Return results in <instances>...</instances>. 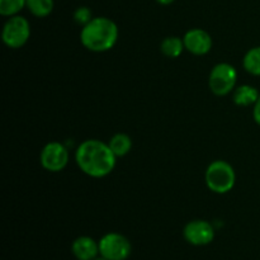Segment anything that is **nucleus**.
Segmentation results:
<instances>
[{
	"label": "nucleus",
	"instance_id": "ddd939ff",
	"mask_svg": "<svg viewBox=\"0 0 260 260\" xmlns=\"http://www.w3.org/2000/svg\"><path fill=\"white\" fill-rule=\"evenodd\" d=\"M185 48L184 41L179 37H167L160 45V50L167 57L177 58L182 55L183 50Z\"/></svg>",
	"mask_w": 260,
	"mask_h": 260
},
{
	"label": "nucleus",
	"instance_id": "6e6552de",
	"mask_svg": "<svg viewBox=\"0 0 260 260\" xmlns=\"http://www.w3.org/2000/svg\"><path fill=\"white\" fill-rule=\"evenodd\" d=\"M183 236L190 245L205 246L212 243L215 239V229L207 221L194 220L185 225Z\"/></svg>",
	"mask_w": 260,
	"mask_h": 260
},
{
	"label": "nucleus",
	"instance_id": "f3484780",
	"mask_svg": "<svg viewBox=\"0 0 260 260\" xmlns=\"http://www.w3.org/2000/svg\"><path fill=\"white\" fill-rule=\"evenodd\" d=\"M91 19H93V17H91V10L86 7L78 8V9L75 10V13H74V20H75L78 24L83 25V27L88 24Z\"/></svg>",
	"mask_w": 260,
	"mask_h": 260
},
{
	"label": "nucleus",
	"instance_id": "f8f14e48",
	"mask_svg": "<svg viewBox=\"0 0 260 260\" xmlns=\"http://www.w3.org/2000/svg\"><path fill=\"white\" fill-rule=\"evenodd\" d=\"M109 147L117 157L124 156L132 149V140L126 134H116L108 142Z\"/></svg>",
	"mask_w": 260,
	"mask_h": 260
},
{
	"label": "nucleus",
	"instance_id": "aec40b11",
	"mask_svg": "<svg viewBox=\"0 0 260 260\" xmlns=\"http://www.w3.org/2000/svg\"><path fill=\"white\" fill-rule=\"evenodd\" d=\"M93 260H108V259H107V258H104V256H102V255H101V254H99V255H98V256H96V258H95V259H93Z\"/></svg>",
	"mask_w": 260,
	"mask_h": 260
},
{
	"label": "nucleus",
	"instance_id": "2eb2a0df",
	"mask_svg": "<svg viewBox=\"0 0 260 260\" xmlns=\"http://www.w3.org/2000/svg\"><path fill=\"white\" fill-rule=\"evenodd\" d=\"M243 65L249 74L260 76V47H254L246 52Z\"/></svg>",
	"mask_w": 260,
	"mask_h": 260
},
{
	"label": "nucleus",
	"instance_id": "423d86ee",
	"mask_svg": "<svg viewBox=\"0 0 260 260\" xmlns=\"http://www.w3.org/2000/svg\"><path fill=\"white\" fill-rule=\"evenodd\" d=\"M29 36V23L24 17H20V15L10 17L3 28V42L10 48H20L24 46Z\"/></svg>",
	"mask_w": 260,
	"mask_h": 260
},
{
	"label": "nucleus",
	"instance_id": "f257e3e1",
	"mask_svg": "<svg viewBox=\"0 0 260 260\" xmlns=\"http://www.w3.org/2000/svg\"><path fill=\"white\" fill-rule=\"evenodd\" d=\"M117 156L108 144L99 140H86L79 145L75 160L81 172L93 178H103L116 168Z\"/></svg>",
	"mask_w": 260,
	"mask_h": 260
},
{
	"label": "nucleus",
	"instance_id": "a211bd4d",
	"mask_svg": "<svg viewBox=\"0 0 260 260\" xmlns=\"http://www.w3.org/2000/svg\"><path fill=\"white\" fill-rule=\"evenodd\" d=\"M253 114H254V119H255V122L260 126V95H259L258 101H256V103L254 104Z\"/></svg>",
	"mask_w": 260,
	"mask_h": 260
},
{
	"label": "nucleus",
	"instance_id": "7ed1b4c3",
	"mask_svg": "<svg viewBox=\"0 0 260 260\" xmlns=\"http://www.w3.org/2000/svg\"><path fill=\"white\" fill-rule=\"evenodd\" d=\"M236 182L234 168L223 160L211 162L206 170V184L212 192L223 194L230 192Z\"/></svg>",
	"mask_w": 260,
	"mask_h": 260
},
{
	"label": "nucleus",
	"instance_id": "1a4fd4ad",
	"mask_svg": "<svg viewBox=\"0 0 260 260\" xmlns=\"http://www.w3.org/2000/svg\"><path fill=\"white\" fill-rule=\"evenodd\" d=\"M183 41H184L185 50L189 51L193 55H206L212 48V38H211V36L206 30L200 29V28L188 30Z\"/></svg>",
	"mask_w": 260,
	"mask_h": 260
},
{
	"label": "nucleus",
	"instance_id": "4468645a",
	"mask_svg": "<svg viewBox=\"0 0 260 260\" xmlns=\"http://www.w3.org/2000/svg\"><path fill=\"white\" fill-rule=\"evenodd\" d=\"M25 7L35 17L45 18L52 13L53 0H27Z\"/></svg>",
	"mask_w": 260,
	"mask_h": 260
},
{
	"label": "nucleus",
	"instance_id": "20e7f679",
	"mask_svg": "<svg viewBox=\"0 0 260 260\" xmlns=\"http://www.w3.org/2000/svg\"><path fill=\"white\" fill-rule=\"evenodd\" d=\"M131 253V243L121 234L109 233L99 240V254L108 260H126Z\"/></svg>",
	"mask_w": 260,
	"mask_h": 260
},
{
	"label": "nucleus",
	"instance_id": "39448f33",
	"mask_svg": "<svg viewBox=\"0 0 260 260\" xmlns=\"http://www.w3.org/2000/svg\"><path fill=\"white\" fill-rule=\"evenodd\" d=\"M236 79L238 73L235 68L230 63H218L211 70L210 74V89L213 94L218 96L228 95L229 93L234 90L236 85Z\"/></svg>",
	"mask_w": 260,
	"mask_h": 260
},
{
	"label": "nucleus",
	"instance_id": "f03ea898",
	"mask_svg": "<svg viewBox=\"0 0 260 260\" xmlns=\"http://www.w3.org/2000/svg\"><path fill=\"white\" fill-rule=\"evenodd\" d=\"M118 40V27L113 20L106 17L93 18L84 25L80 41L91 52H106L114 47Z\"/></svg>",
	"mask_w": 260,
	"mask_h": 260
},
{
	"label": "nucleus",
	"instance_id": "6ab92c4d",
	"mask_svg": "<svg viewBox=\"0 0 260 260\" xmlns=\"http://www.w3.org/2000/svg\"><path fill=\"white\" fill-rule=\"evenodd\" d=\"M157 3H160V4H162V5H169V4H172V3H174L175 0H156Z\"/></svg>",
	"mask_w": 260,
	"mask_h": 260
},
{
	"label": "nucleus",
	"instance_id": "9d476101",
	"mask_svg": "<svg viewBox=\"0 0 260 260\" xmlns=\"http://www.w3.org/2000/svg\"><path fill=\"white\" fill-rule=\"evenodd\" d=\"M71 251L78 260H93L99 255V243L89 236H79L74 240Z\"/></svg>",
	"mask_w": 260,
	"mask_h": 260
},
{
	"label": "nucleus",
	"instance_id": "0eeeda50",
	"mask_svg": "<svg viewBox=\"0 0 260 260\" xmlns=\"http://www.w3.org/2000/svg\"><path fill=\"white\" fill-rule=\"evenodd\" d=\"M69 162V151L61 142H50L41 152V164L47 172L58 173Z\"/></svg>",
	"mask_w": 260,
	"mask_h": 260
},
{
	"label": "nucleus",
	"instance_id": "9b49d317",
	"mask_svg": "<svg viewBox=\"0 0 260 260\" xmlns=\"http://www.w3.org/2000/svg\"><path fill=\"white\" fill-rule=\"evenodd\" d=\"M260 94L254 86L241 85L234 91V103L240 107H249L255 104Z\"/></svg>",
	"mask_w": 260,
	"mask_h": 260
},
{
	"label": "nucleus",
	"instance_id": "dca6fc26",
	"mask_svg": "<svg viewBox=\"0 0 260 260\" xmlns=\"http://www.w3.org/2000/svg\"><path fill=\"white\" fill-rule=\"evenodd\" d=\"M27 5V0H0V14L4 17L17 15Z\"/></svg>",
	"mask_w": 260,
	"mask_h": 260
}]
</instances>
